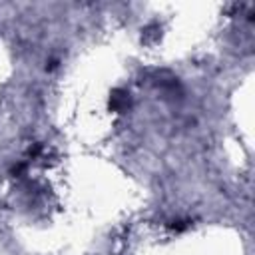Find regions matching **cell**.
Listing matches in <instances>:
<instances>
[{"mask_svg":"<svg viewBox=\"0 0 255 255\" xmlns=\"http://www.w3.org/2000/svg\"><path fill=\"white\" fill-rule=\"evenodd\" d=\"M126 104H128V94H124V92H120V90L112 94V100H110V108H114V110H122Z\"/></svg>","mask_w":255,"mask_h":255,"instance_id":"cell-1","label":"cell"}]
</instances>
